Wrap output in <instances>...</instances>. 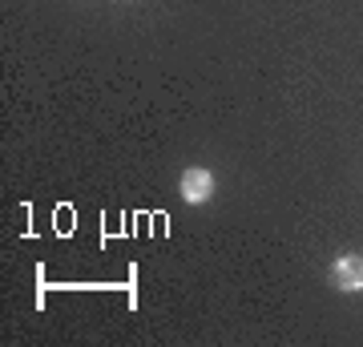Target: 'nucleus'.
Returning <instances> with one entry per match:
<instances>
[{"label": "nucleus", "instance_id": "f257e3e1", "mask_svg": "<svg viewBox=\"0 0 363 347\" xmlns=\"http://www.w3.org/2000/svg\"><path fill=\"white\" fill-rule=\"evenodd\" d=\"M178 194H182V202H190V206H206L210 198H214V174H210L206 166H190V170H182Z\"/></svg>", "mask_w": 363, "mask_h": 347}, {"label": "nucleus", "instance_id": "f03ea898", "mask_svg": "<svg viewBox=\"0 0 363 347\" xmlns=\"http://www.w3.org/2000/svg\"><path fill=\"white\" fill-rule=\"evenodd\" d=\"M331 287L335 291H363V255H339L335 267H331Z\"/></svg>", "mask_w": 363, "mask_h": 347}]
</instances>
